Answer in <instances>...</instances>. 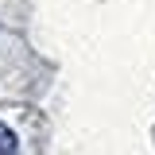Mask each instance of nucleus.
Returning <instances> with one entry per match:
<instances>
[{
	"label": "nucleus",
	"mask_w": 155,
	"mask_h": 155,
	"mask_svg": "<svg viewBox=\"0 0 155 155\" xmlns=\"http://www.w3.org/2000/svg\"><path fill=\"white\" fill-rule=\"evenodd\" d=\"M0 155H16V132L8 124H0Z\"/></svg>",
	"instance_id": "f257e3e1"
}]
</instances>
